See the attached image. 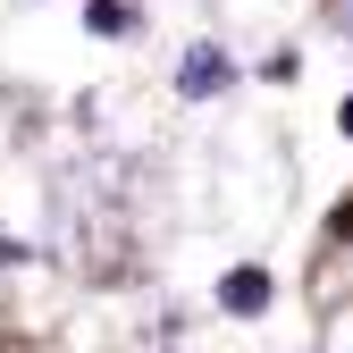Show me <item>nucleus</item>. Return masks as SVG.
<instances>
[{
    "label": "nucleus",
    "mask_w": 353,
    "mask_h": 353,
    "mask_svg": "<svg viewBox=\"0 0 353 353\" xmlns=\"http://www.w3.org/2000/svg\"><path fill=\"white\" fill-rule=\"evenodd\" d=\"M219 303H228V312H261V303H270V278H261V270H228Z\"/></svg>",
    "instance_id": "f03ea898"
},
{
    "label": "nucleus",
    "mask_w": 353,
    "mask_h": 353,
    "mask_svg": "<svg viewBox=\"0 0 353 353\" xmlns=\"http://www.w3.org/2000/svg\"><path fill=\"white\" fill-rule=\"evenodd\" d=\"M236 68H228V51H219V42H202V51L185 59V68H176V84H185V93L202 101V93H219V84H228Z\"/></svg>",
    "instance_id": "f257e3e1"
},
{
    "label": "nucleus",
    "mask_w": 353,
    "mask_h": 353,
    "mask_svg": "<svg viewBox=\"0 0 353 353\" xmlns=\"http://www.w3.org/2000/svg\"><path fill=\"white\" fill-rule=\"evenodd\" d=\"M328 9H336V26H345V42H353V0H328Z\"/></svg>",
    "instance_id": "7ed1b4c3"
},
{
    "label": "nucleus",
    "mask_w": 353,
    "mask_h": 353,
    "mask_svg": "<svg viewBox=\"0 0 353 353\" xmlns=\"http://www.w3.org/2000/svg\"><path fill=\"white\" fill-rule=\"evenodd\" d=\"M345 135H353V101H345Z\"/></svg>",
    "instance_id": "20e7f679"
}]
</instances>
